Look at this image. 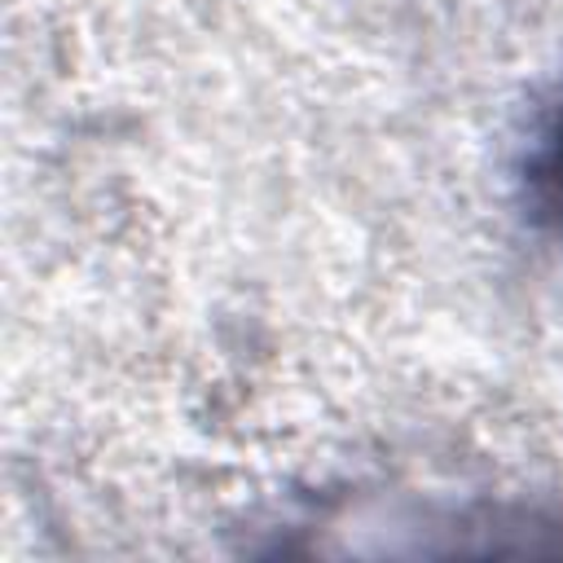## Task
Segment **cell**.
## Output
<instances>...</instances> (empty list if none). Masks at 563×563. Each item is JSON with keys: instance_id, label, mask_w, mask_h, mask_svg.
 I'll list each match as a JSON object with an SVG mask.
<instances>
[{"instance_id": "obj_1", "label": "cell", "mask_w": 563, "mask_h": 563, "mask_svg": "<svg viewBox=\"0 0 563 563\" xmlns=\"http://www.w3.org/2000/svg\"><path fill=\"white\" fill-rule=\"evenodd\" d=\"M528 198L537 216L563 238V101L537 123L528 145Z\"/></svg>"}]
</instances>
